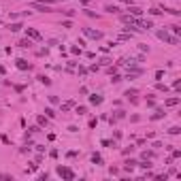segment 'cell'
Here are the masks:
<instances>
[{"label":"cell","mask_w":181,"mask_h":181,"mask_svg":"<svg viewBox=\"0 0 181 181\" xmlns=\"http://www.w3.org/2000/svg\"><path fill=\"white\" fill-rule=\"evenodd\" d=\"M124 117H126V113H124V111H115V117H111V124H113L115 119H124Z\"/></svg>","instance_id":"14"},{"label":"cell","mask_w":181,"mask_h":181,"mask_svg":"<svg viewBox=\"0 0 181 181\" xmlns=\"http://www.w3.org/2000/svg\"><path fill=\"white\" fill-rule=\"evenodd\" d=\"M32 45V43H30V41H28V39H24V41H19V47H21V49H28V47Z\"/></svg>","instance_id":"19"},{"label":"cell","mask_w":181,"mask_h":181,"mask_svg":"<svg viewBox=\"0 0 181 181\" xmlns=\"http://www.w3.org/2000/svg\"><path fill=\"white\" fill-rule=\"evenodd\" d=\"M166 13H171V15H175V17H179L181 15V11H177V9H164Z\"/></svg>","instance_id":"20"},{"label":"cell","mask_w":181,"mask_h":181,"mask_svg":"<svg viewBox=\"0 0 181 181\" xmlns=\"http://www.w3.org/2000/svg\"><path fill=\"white\" fill-rule=\"evenodd\" d=\"M39 81H41V83H45V85H49V83H51V81L45 77V75H41V77H39Z\"/></svg>","instance_id":"26"},{"label":"cell","mask_w":181,"mask_h":181,"mask_svg":"<svg viewBox=\"0 0 181 181\" xmlns=\"http://www.w3.org/2000/svg\"><path fill=\"white\" fill-rule=\"evenodd\" d=\"M47 119H49V117H43V115H39V126H47Z\"/></svg>","instance_id":"22"},{"label":"cell","mask_w":181,"mask_h":181,"mask_svg":"<svg viewBox=\"0 0 181 181\" xmlns=\"http://www.w3.org/2000/svg\"><path fill=\"white\" fill-rule=\"evenodd\" d=\"M32 2H43V4H53L55 0H32Z\"/></svg>","instance_id":"30"},{"label":"cell","mask_w":181,"mask_h":181,"mask_svg":"<svg viewBox=\"0 0 181 181\" xmlns=\"http://www.w3.org/2000/svg\"><path fill=\"white\" fill-rule=\"evenodd\" d=\"M166 107H177L179 104V98L177 96H173V98H166V102H164Z\"/></svg>","instance_id":"8"},{"label":"cell","mask_w":181,"mask_h":181,"mask_svg":"<svg viewBox=\"0 0 181 181\" xmlns=\"http://www.w3.org/2000/svg\"><path fill=\"white\" fill-rule=\"evenodd\" d=\"M55 173H58L62 179H66V181H73V179H75V173H73L68 166H58V168H55Z\"/></svg>","instance_id":"2"},{"label":"cell","mask_w":181,"mask_h":181,"mask_svg":"<svg viewBox=\"0 0 181 181\" xmlns=\"http://www.w3.org/2000/svg\"><path fill=\"white\" fill-rule=\"evenodd\" d=\"M143 158H145V160H151V158H153V151H145Z\"/></svg>","instance_id":"27"},{"label":"cell","mask_w":181,"mask_h":181,"mask_svg":"<svg viewBox=\"0 0 181 181\" xmlns=\"http://www.w3.org/2000/svg\"><path fill=\"white\" fill-rule=\"evenodd\" d=\"M111 81H113V83H119V81H122V77H119V75H113V79H111Z\"/></svg>","instance_id":"33"},{"label":"cell","mask_w":181,"mask_h":181,"mask_svg":"<svg viewBox=\"0 0 181 181\" xmlns=\"http://www.w3.org/2000/svg\"><path fill=\"white\" fill-rule=\"evenodd\" d=\"M134 166H136V160H126V166H124V168H126V171H132Z\"/></svg>","instance_id":"16"},{"label":"cell","mask_w":181,"mask_h":181,"mask_svg":"<svg viewBox=\"0 0 181 181\" xmlns=\"http://www.w3.org/2000/svg\"><path fill=\"white\" fill-rule=\"evenodd\" d=\"M149 13H151V15H160L162 11H160V9H149Z\"/></svg>","instance_id":"32"},{"label":"cell","mask_w":181,"mask_h":181,"mask_svg":"<svg viewBox=\"0 0 181 181\" xmlns=\"http://www.w3.org/2000/svg\"><path fill=\"white\" fill-rule=\"evenodd\" d=\"M168 28H171V32H173L175 36H179L181 34V26H177V24H173V26H168Z\"/></svg>","instance_id":"12"},{"label":"cell","mask_w":181,"mask_h":181,"mask_svg":"<svg viewBox=\"0 0 181 181\" xmlns=\"http://www.w3.org/2000/svg\"><path fill=\"white\" fill-rule=\"evenodd\" d=\"M0 179H2V181H11L13 177H11V175H4V173H0Z\"/></svg>","instance_id":"28"},{"label":"cell","mask_w":181,"mask_h":181,"mask_svg":"<svg viewBox=\"0 0 181 181\" xmlns=\"http://www.w3.org/2000/svg\"><path fill=\"white\" fill-rule=\"evenodd\" d=\"M164 115H166V113H164V109H158V111H156V113L151 115V119H162Z\"/></svg>","instance_id":"11"},{"label":"cell","mask_w":181,"mask_h":181,"mask_svg":"<svg viewBox=\"0 0 181 181\" xmlns=\"http://www.w3.org/2000/svg\"><path fill=\"white\" fill-rule=\"evenodd\" d=\"M117 39H119V41H130V39H132V32H122Z\"/></svg>","instance_id":"13"},{"label":"cell","mask_w":181,"mask_h":181,"mask_svg":"<svg viewBox=\"0 0 181 181\" xmlns=\"http://www.w3.org/2000/svg\"><path fill=\"white\" fill-rule=\"evenodd\" d=\"M90 102H92V104H100V102H102V96H100V94H92Z\"/></svg>","instance_id":"9"},{"label":"cell","mask_w":181,"mask_h":181,"mask_svg":"<svg viewBox=\"0 0 181 181\" xmlns=\"http://www.w3.org/2000/svg\"><path fill=\"white\" fill-rule=\"evenodd\" d=\"M136 166H141V168L149 171V168H151V162H149V160H145V162H136Z\"/></svg>","instance_id":"15"},{"label":"cell","mask_w":181,"mask_h":181,"mask_svg":"<svg viewBox=\"0 0 181 181\" xmlns=\"http://www.w3.org/2000/svg\"><path fill=\"white\" fill-rule=\"evenodd\" d=\"M68 109H73V100H70V102H64V104H62V111H68Z\"/></svg>","instance_id":"23"},{"label":"cell","mask_w":181,"mask_h":181,"mask_svg":"<svg viewBox=\"0 0 181 181\" xmlns=\"http://www.w3.org/2000/svg\"><path fill=\"white\" fill-rule=\"evenodd\" d=\"M173 158H181V151H179V149H173Z\"/></svg>","instance_id":"36"},{"label":"cell","mask_w":181,"mask_h":181,"mask_svg":"<svg viewBox=\"0 0 181 181\" xmlns=\"http://www.w3.org/2000/svg\"><path fill=\"white\" fill-rule=\"evenodd\" d=\"M104 11H107V13H117L119 9H117L115 4H107V6H104Z\"/></svg>","instance_id":"17"},{"label":"cell","mask_w":181,"mask_h":181,"mask_svg":"<svg viewBox=\"0 0 181 181\" xmlns=\"http://www.w3.org/2000/svg\"><path fill=\"white\" fill-rule=\"evenodd\" d=\"M70 53H75V55H79V53H81V47H70Z\"/></svg>","instance_id":"24"},{"label":"cell","mask_w":181,"mask_h":181,"mask_svg":"<svg viewBox=\"0 0 181 181\" xmlns=\"http://www.w3.org/2000/svg\"><path fill=\"white\" fill-rule=\"evenodd\" d=\"M15 66H17L19 70H30V68H32V66H30V62H28V60H24V58L15 60Z\"/></svg>","instance_id":"5"},{"label":"cell","mask_w":181,"mask_h":181,"mask_svg":"<svg viewBox=\"0 0 181 181\" xmlns=\"http://www.w3.org/2000/svg\"><path fill=\"white\" fill-rule=\"evenodd\" d=\"M26 34H28V39L41 41V34H39V30H34V28H26Z\"/></svg>","instance_id":"6"},{"label":"cell","mask_w":181,"mask_h":181,"mask_svg":"<svg viewBox=\"0 0 181 181\" xmlns=\"http://www.w3.org/2000/svg\"><path fill=\"white\" fill-rule=\"evenodd\" d=\"M158 39L164 41V43H168V45H179V36H175V34H171L166 30H160L158 32Z\"/></svg>","instance_id":"1"},{"label":"cell","mask_w":181,"mask_h":181,"mask_svg":"<svg viewBox=\"0 0 181 181\" xmlns=\"http://www.w3.org/2000/svg\"><path fill=\"white\" fill-rule=\"evenodd\" d=\"M85 111H88V109H85V107H77V113H79V115H83V113H85Z\"/></svg>","instance_id":"34"},{"label":"cell","mask_w":181,"mask_h":181,"mask_svg":"<svg viewBox=\"0 0 181 181\" xmlns=\"http://www.w3.org/2000/svg\"><path fill=\"white\" fill-rule=\"evenodd\" d=\"M83 34L90 36V39H94V41L102 39V32H100V30H92V28H83Z\"/></svg>","instance_id":"4"},{"label":"cell","mask_w":181,"mask_h":181,"mask_svg":"<svg viewBox=\"0 0 181 181\" xmlns=\"http://www.w3.org/2000/svg\"><path fill=\"white\" fill-rule=\"evenodd\" d=\"M156 88H158V90H160V92H166V90H168V88H166V85H164V83H158V85H156Z\"/></svg>","instance_id":"31"},{"label":"cell","mask_w":181,"mask_h":181,"mask_svg":"<svg viewBox=\"0 0 181 181\" xmlns=\"http://www.w3.org/2000/svg\"><path fill=\"white\" fill-rule=\"evenodd\" d=\"M128 11H130L132 17H141V15H143V11H141L138 6H130V4H128Z\"/></svg>","instance_id":"7"},{"label":"cell","mask_w":181,"mask_h":181,"mask_svg":"<svg viewBox=\"0 0 181 181\" xmlns=\"http://www.w3.org/2000/svg\"><path fill=\"white\" fill-rule=\"evenodd\" d=\"M92 162H94V164H102V158H100V153H92Z\"/></svg>","instance_id":"18"},{"label":"cell","mask_w":181,"mask_h":181,"mask_svg":"<svg viewBox=\"0 0 181 181\" xmlns=\"http://www.w3.org/2000/svg\"><path fill=\"white\" fill-rule=\"evenodd\" d=\"M45 115L49 119H53V117H55V111H53V109H45Z\"/></svg>","instance_id":"21"},{"label":"cell","mask_w":181,"mask_h":181,"mask_svg":"<svg viewBox=\"0 0 181 181\" xmlns=\"http://www.w3.org/2000/svg\"><path fill=\"white\" fill-rule=\"evenodd\" d=\"M21 28H24V26H21L19 21H15V24H9V30H11V32H19Z\"/></svg>","instance_id":"10"},{"label":"cell","mask_w":181,"mask_h":181,"mask_svg":"<svg viewBox=\"0 0 181 181\" xmlns=\"http://www.w3.org/2000/svg\"><path fill=\"white\" fill-rule=\"evenodd\" d=\"M62 28H73V21H70V19H66V21L62 24Z\"/></svg>","instance_id":"29"},{"label":"cell","mask_w":181,"mask_h":181,"mask_svg":"<svg viewBox=\"0 0 181 181\" xmlns=\"http://www.w3.org/2000/svg\"><path fill=\"white\" fill-rule=\"evenodd\" d=\"M83 11H85V15H88V17H96V13H94V11H88V9H83Z\"/></svg>","instance_id":"35"},{"label":"cell","mask_w":181,"mask_h":181,"mask_svg":"<svg viewBox=\"0 0 181 181\" xmlns=\"http://www.w3.org/2000/svg\"><path fill=\"white\" fill-rule=\"evenodd\" d=\"M168 132H171V134H179V132H181V128H179V126H173V128H171Z\"/></svg>","instance_id":"25"},{"label":"cell","mask_w":181,"mask_h":181,"mask_svg":"<svg viewBox=\"0 0 181 181\" xmlns=\"http://www.w3.org/2000/svg\"><path fill=\"white\" fill-rule=\"evenodd\" d=\"M32 9L34 11H41V13H51V4H43V2H32Z\"/></svg>","instance_id":"3"}]
</instances>
